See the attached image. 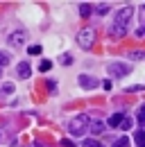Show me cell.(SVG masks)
I'll return each mask as SVG.
<instances>
[{
  "label": "cell",
  "mask_w": 145,
  "mask_h": 147,
  "mask_svg": "<svg viewBox=\"0 0 145 147\" xmlns=\"http://www.w3.org/2000/svg\"><path fill=\"white\" fill-rule=\"evenodd\" d=\"M59 61H61L64 66H70V63H72V55H61V57H59Z\"/></svg>",
  "instance_id": "9a60e30c"
},
{
  "label": "cell",
  "mask_w": 145,
  "mask_h": 147,
  "mask_svg": "<svg viewBox=\"0 0 145 147\" xmlns=\"http://www.w3.org/2000/svg\"><path fill=\"white\" fill-rule=\"evenodd\" d=\"M131 125H134V122H131V118H123V122H120V127L125 129V131H127L129 127H131Z\"/></svg>",
  "instance_id": "e0dca14e"
},
{
  "label": "cell",
  "mask_w": 145,
  "mask_h": 147,
  "mask_svg": "<svg viewBox=\"0 0 145 147\" xmlns=\"http://www.w3.org/2000/svg\"><path fill=\"white\" fill-rule=\"evenodd\" d=\"M82 147H102V145H100L98 140H93V138H86V140L82 143Z\"/></svg>",
  "instance_id": "4fadbf2b"
},
{
  "label": "cell",
  "mask_w": 145,
  "mask_h": 147,
  "mask_svg": "<svg viewBox=\"0 0 145 147\" xmlns=\"http://www.w3.org/2000/svg\"><path fill=\"white\" fill-rule=\"evenodd\" d=\"M16 73H18V77H20V79H27V77H30V73H32V70H30V63H27V61H20Z\"/></svg>",
  "instance_id": "52a82bcc"
},
{
  "label": "cell",
  "mask_w": 145,
  "mask_h": 147,
  "mask_svg": "<svg viewBox=\"0 0 145 147\" xmlns=\"http://www.w3.org/2000/svg\"><path fill=\"white\" fill-rule=\"evenodd\" d=\"M2 91H5V93H12V91H14V84H5Z\"/></svg>",
  "instance_id": "44dd1931"
},
{
  "label": "cell",
  "mask_w": 145,
  "mask_h": 147,
  "mask_svg": "<svg viewBox=\"0 0 145 147\" xmlns=\"http://www.w3.org/2000/svg\"><path fill=\"white\" fill-rule=\"evenodd\" d=\"M25 41H27V32H25V30H18V32H12V34H9V43H12V45H23Z\"/></svg>",
  "instance_id": "5b68a950"
},
{
  "label": "cell",
  "mask_w": 145,
  "mask_h": 147,
  "mask_svg": "<svg viewBox=\"0 0 145 147\" xmlns=\"http://www.w3.org/2000/svg\"><path fill=\"white\" fill-rule=\"evenodd\" d=\"M91 11H93V7H91L89 2H82V5H79V14H82V16H84V18H86V16H89Z\"/></svg>",
  "instance_id": "30bf717a"
},
{
  "label": "cell",
  "mask_w": 145,
  "mask_h": 147,
  "mask_svg": "<svg viewBox=\"0 0 145 147\" xmlns=\"http://www.w3.org/2000/svg\"><path fill=\"white\" fill-rule=\"evenodd\" d=\"M61 145H64V147H75V143H72V140H68V138H66V140H61Z\"/></svg>",
  "instance_id": "7402d4cb"
},
{
  "label": "cell",
  "mask_w": 145,
  "mask_h": 147,
  "mask_svg": "<svg viewBox=\"0 0 145 147\" xmlns=\"http://www.w3.org/2000/svg\"><path fill=\"white\" fill-rule=\"evenodd\" d=\"M123 113H113L111 118H109V127H120V122H123Z\"/></svg>",
  "instance_id": "ba28073f"
},
{
  "label": "cell",
  "mask_w": 145,
  "mask_h": 147,
  "mask_svg": "<svg viewBox=\"0 0 145 147\" xmlns=\"http://www.w3.org/2000/svg\"><path fill=\"white\" fill-rule=\"evenodd\" d=\"M86 129H91L93 134H102V131H104V125L98 122V120H93V122H89V127H86Z\"/></svg>",
  "instance_id": "9c48e42d"
},
{
  "label": "cell",
  "mask_w": 145,
  "mask_h": 147,
  "mask_svg": "<svg viewBox=\"0 0 145 147\" xmlns=\"http://www.w3.org/2000/svg\"><path fill=\"white\" fill-rule=\"evenodd\" d=\"M9 59H12L9 52H2V50H0V68H2V66H7V63H9Z\"/></svg>",
  "instance_id": "7c38bea8"
},
{
  "label": "cell",
  "mask_w": 145,
  "mask_h": 147,
  "mask_svg": "<svg viewBox=\"0 0 145 147\" xmlns=\"http://www.w3.org/2000/svg\"><path fill=\"white\" fill-rule=\"evenodd\" d=\"M77 43H79V48H84V50H89L91 45L95 43V32L91 30V27H84L79 34H77Z\"/></svg>",
  "instance_id": "3957f363"
},
{
  "label": "cell",
  "mask_w": 145,
  "mask_h": 147,
  "mask_svg": "<svg viewBox=\"0 0 145 147\" xmlns=\"http://www.w3.org/2000/svg\"><path fill=\"white\" fill-rule=\"evenodd\" d=\"M27 52H30V55H41V45H30Z\"/></svg>",
  "instance_id": "d6986e66"
},
{
  "label": "cell",
  "mask_w": 145,
  "mask_h": 147,
  "mask_svg": "<svg viewBox=\"0 0 145 147\" xmlns=\"http://www.w3.org/2000/svg\"><path fill=\"white\" fill-rule=\"evenodd\" d=\"M131 14H134V7H123L118 14H116V18H113V25L109 27V34L111 36H125L127 34V27H129V18H131Z\"/></svg>",
  "instance_id": "6da1fadb"
},
{
  "label": "cell",
  "mask_w": 145,
  "mask_h": 147,
  "mask_svg": "<svg viewBox=\"0 0 145 147\" xmlns=\"http://www.w3.org/2000/svg\"><path fill=\"white\" fill-rule=\"evenodd\" d=\"M50 68H52V61H41V66H39V70H41V73H48Z\"/></svg>",
  "instance_id": "5bb4252c"
},
{
  "label": "cell",
  "mask_w": 145,
  "mask_h": 147,
  "mask_svg": "<svg viewBox=\"0 0 145 147\" xmlns=\"http://www.w3.org/2000/svg\"><path fill=\"white\" fill-rule=\"evenodd\" d=\"M79 86L86 88V91H89V88H95V86H98V79H95V77H89V75H79Z\"/></svg>",
  "instance_id": "8992f818"
},
{
  "label": "cell",
  "mask_w": 145,
  "mask_h": 147,
  "mask_svg": "<svg viewBox=\"0 0 145 147\" xmlns=\"http://www.w3.org/2000/svg\"><path fill=\"white\" fill-rule=\"evenodd\" d=\"M143 134H145L143 129H138V131H136V143H138V147H143V138H145Z\"/></svg>",
  "instance_id": "2e32d148"
},
{
  "label": "cell",
  "mask_w": 145,
  "mask_h": 147,
  "mask_svg": "<svg viewBox=\"0 0 145 147\" xmlns=\"http://www.w3.org/2000/svg\"><path fill=\"white\" fill-rule=\"evenodd\" d=\"M86 127H89V118L86 115H75L68 125V131L72 136H82V134H86Z\"/></svg>",
  "instance_id": "7a4b0ae2"
},
{
  "label": "cell",
  "mask_w": 145,
  "mask_h": 147,
  "mask_svg": "<svg viewBox=\"0 0 145 147\" xmlns=\"http://www.w3.org/2000/svg\"><path fill=\"white\" fill-rule=\"evenodd\" d=\"M143 120H145V109H143V107H141V109H138V122L143 125Z\"/></svg>",
  "instance_id": "ffe728a7"
},
{
  "label": "cell",
  "mask_w": 145,
  "mask_h": 147,
  "mask_svg": "<svg viewBox=\"0 0 145 147\" xmlns=\"http://www.w3.org/2000/svg\"><path fill=\"white\" fill-rule=\"evenodd\" d=\"M129 73V66L127 63H109V75L113 77H123V75Z\"/></svg>",
  "instance_id": "277c9868"
},
{
  "label": "cell",
  "mask_w": 145,
  "mask_h": 147,
  "mask_svg": "<svg viewBox=\"0 0 145 147\" xmlns=\"http://www.w3.org/2000/svg\"><path fill=\"white\" fill-rule=\"evenodd\" d=\"M109 11V5L107 2H100V5H98V14H107Z\"/></svg>",
  "instance_id": "ac0fdd59"
},
{
  "label": "cell",
  "mask_w": 145,
  "mask_h": 147,
  "mask_svg": "<svg viewBox=\"0 0 145 147\" xmlns=\"http://www.w3.org/2000/svg\"><path fill=\"white\" fill-rule=\"evenodd\" d=\"M111 147H129V138H127V136H123V138H118V140H116Z\"/></svg>",
  "instance_id": "8fae6325"
}]
</instances>
